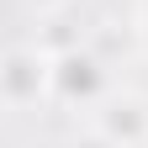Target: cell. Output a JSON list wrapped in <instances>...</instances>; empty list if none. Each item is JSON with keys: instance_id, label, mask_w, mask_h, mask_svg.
Returning a JSON list of instances; mask_svg holds the SVG:
<instances>
[{"instance_id": "obj_1", "label": "cell", "mask_w": 148, "mask_h": 148, "mask_svg": "<svg viewBox=\"0 0 148 148\" xmlns=\"http://www.w3.org/2000/svg\"><path fill=\"white\" fill-rule=\"evenodd\" d=\"M48 85H53V69L37 53H11L0 64V95H11V101H37Z\"/></svg>"}, {"instance_id": "obj_2", "label": "cell", "mask_w": 148, "mask_h": 148, "mask_svg": "<svg viewBox=\"0 0 148 148\" xmlns=\"http://www.w3.org/2000/svg\"><path fill=\"white\" fill-rule=\"evenodd\" d=\"M53 90H58L64 101L95 95V90H101V64L90 58V53H64V58L53 64Z\"/></svg>"}, {"instance_id": "obj_3", "label": "cell", "mask_w": 148, "mask_h": 148, "mask_svg": "<svg viewBox=\"0 0 148 148\" xmlns=\"http://www.w3.org/2000/svg\"><path fill=\"white\" fill-rule=\"evenodd\" d=\"M143 132H148V111L138 101H116L111 106V116H106V138L111 143H138Z\"/></svg>"}, {"instance_id": "obj_4", "label": "cell", "mask_w": 148, "mask_h": 148, "mask_svg": "<svg viewBox=\"0 0 148 148\" xmlns=\"http://www.w3.org/2000/svg\"><path fill=\"white\" fill-rule=\"evenodd\" d=\"M143 37H148V0H143Z\"/></svg>"}]
</instances>
